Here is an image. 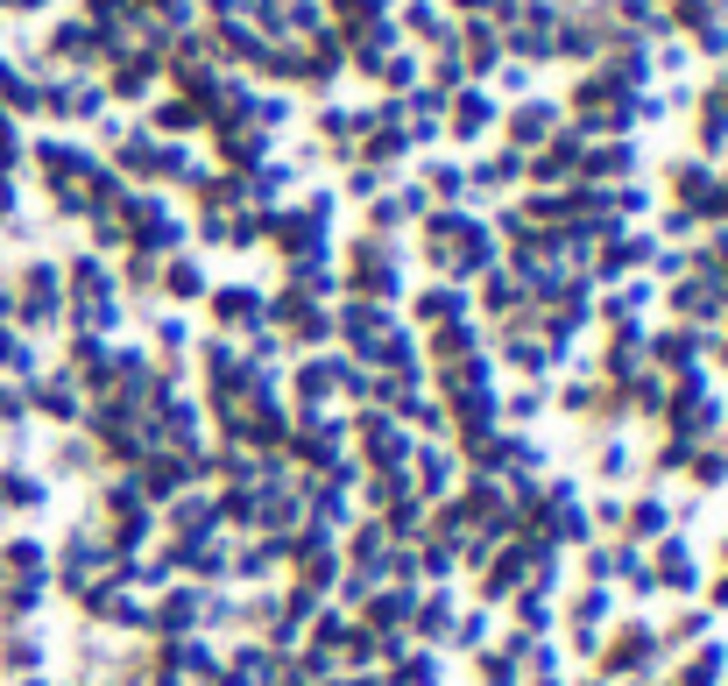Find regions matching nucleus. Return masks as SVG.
Masks as SVG:
<instances>
[{"mask_svg":"<svg viewBox=\"0 0 728 686\" xmlns=\"http://www.w3.org/2000/svg\"><path fill=\"white\" fill-rule=\"evenodd\" d=\"M516 304H524V276H509V270H488V276H482V312H488V319H503V326H509V319H516Z\"/></svg>","mask_w":728,"mask_h":686,"instance_id":"nucleus-15","label":"nucleus"},{"mask_svg":"<svg viewBox=\"0 0 728 686\" xmlns=\"http://www.w3.org/2000/svg\"><path fill=\"white\" fill-rule=\"evenodd\" d=\"M156 291L163 297H178V304H205V270H199V255H163V270H156Z\"/></svg>","mask_w":728,"mask_h":686,"instance_id":"nucleus-12","label":"nucleus"},{"mask_svg":"<svg viewBox=\"0 0 728 686\" xmlns=\"http://www.w3.org/2000/svg\"><path fill=\"white\" fill-rule=\"evenodd\" d=\"M446 644H453V652H488V608H459Z\"/></svg>","mask_w":728,"mask_h":686,"instance_id":"nucleus-20","label":"nucleus"},{"mask_svg":"<svg viewBox=\"0 0 728 686\" xmlns=\"http://www.w3.org/2000/svg\"><path fill=\"white\" fill-rule=\"evenodd\" d=\"M686 461H694V440H665V453L650 461V482H658V474H686Z\"/></svg>","mask_w":728,"mask_h":686,"instance_id":"nucleus-28","label":"nucleus"},{"mask_svg":"<svg viewBox=\"0 0 728 686\" xmlns=\"http://www.w3.org/2000/svg\"><path fill=\"white\" fill-rule=\"evenodd\" d=\"M205 319L220 340H247L262 326V283H213L205 291Z\"/></svg>","mask_w":728,"mask_h":686,"instance_id":"nucleus-2","label":"nucleus"},{"mask_svg":"<svg viewBox=\"0 0 728 686\" xmlns=\"http://www.w3.org/2000/svg\"><path fill=\"white\" fill-rule=\"evenodd\" d=\"M184 347H191V326H184V319H156V354L178 361Z\"/></svg>","mask_w":728,"mask_h":686,"instance_id":"nucleus-29","label":"nucleus"},{"mask_svg":"<svg viewBox=\"0 0 728 686\" xmlns=\"http://www.w3.org/2000/svg\"><path fill=\"white\" fill-rule=\"evenodd\" d=\"M375 79H382V85H390V92H396V85H411V79H417V57H411V50H396V57H382V71H375Z\"/></svg>","mask_w":728,"mask_h":686,"instance_id":"nucleus-30","label":"nucleus"},{"mask_svg":"<svg viewBox=\"0 0 728 686\" xmlns=\"http://www.w3.org/2000/svg\"><path fill=\"white\" fill-rule=\"evenodd\" d=\"M325 404H333V369H325V347H318L291 369V417H312Z\"/></svg>","mask_w":728,"mask_h":686,"instance_id":"nucleus-8","label":"nucleus"},{"mask_svg":"<svg viewBox=\"0 0 728 686\" xmlns=\"http://www.w3.org/2000/svg\"><path fill=\"white\" fill-rule=\"evenodd\" d=\"M156 524H170L178 538H220V503H213V488H184L178 503H163V517Z\"/></svg>","mask_w":728,"mask_h":686,"instance_id":"nucleus-5","label":"nucleus"},{"mask_svg":"<svg viewBox=\"0 0 728 686\" xmlns=\"http://www.w3.org/2000/svg\"><path fill=\"white\" fill-rule=\"evenodd\" d=\"M644 333H650V326H616V340L601 347V383H608V390H629L637 375H650Z\"/></svg>","mask_w":728,"mask_h":686,"instance_id":"nucleus-4","label":"nucleus"},{"mask_svg":"<svg viewBox=\"0 0 728 686\" xmlns=\"http://www.w3.org/2000/svg\"><path fill=\"white\" fill-rule=\"evenodd\" d=\"M665 531H673V510H665L658 495H637V503H623V538H629V545H658Z\"/></svg>","mask_w":728,"mask_h":686,"instance_id":"nucleus-13","label":"nucleus"},{"mask_svg":"<svg viewBox=\"0 0 728 686\" xmlns=\"http://www.w3.org/2000/svg\"><path fill=\"white\" fill-rule=\"evenodd\" d=\"M587 686H608V679H587Z\"/></svg>","mask_w":728,"mask_h":686,"instance_id":"nucleus-36","label":"nucleus"},{"mask_svg":"<svg viewBox=\"0 0 728 686\" xmlns=\"http://www.w3.org/2000/svg\"><path fill=\"white\" fill-rule=\"evenodd\" d=\"M715 608H728V574H721V581H715Z\"/></svg>","mask_w":728,"mask_h":686,"instance_id":"nucleus-35","label":"nucleus"},{"mask_svg":"<svg viewBox=\"0 0 728 686\" xmlns=\"http://www.w3.org/2000/svg\"><path fill=\"white\" fill-rule=\"evenodd\" d=\"M545 411H552V390H545V383H516V396H503L509 432H524L530 417H545Z\"/></svg>","mask_w":728,"mask_h":686,"instance_id":"nucleus-17","label":"nucleus"},{"mask_svg":"<svg viewBox=\"0 0 728 686\" xmlns=\"http://www.w3.org/2000/svg\"><path fill=\"white\" fill-rule=\"evenodd\" d=\"M721 673H728V652H721V644H700V652L686 658V679L679 686H721Z\"/></svg>","mask_w":728,"mask_h":686,"instance_id":"nucleus-21","label":"nucleus"},{"mask_svg":"<svg viewBox=\"0 0 728 686\" xmlns=\"http://www.w3.org/2000/svg\"><path fill=\"white\" fill-rule=\"evenodd\" d=\"M509 602H516V623H524L530 637H545L552 623H559V616H552V595H545V587H516Z\"/></svg>","mask_w":728,"mask_h":686,"instance_id":"nucleus-19","label":"nucleus"},{"mask_svg":"<svg viewBox=\"0 0 728 686\" xmlns=\"http://www.w3.org/2000/svg\"><path fill=\"white\" fill-rule=\"evenodd\" d=\"M700 142H707V149L728 142V107H721V100H707V113H700Z\"/></svg>","mask_w":728,"mask_h":686,"instance_id":"nucleus-33","label":"nucleus"},{"mask_svg":"<svg viewBox=\"0 0 728 686\" xmlns=\"http://www.w3.org/2000/svg\"><path fill=\"white\" fill-rule=\"evenodd\" d=\"M29 404L43 411V417H85V404H79V383H43V390H29Z\"/></svg>","mask_w":728,"mask_h":686,"instance_id":"nucleus-18","label":"nucleus"},{"mask_svg":"<svg viewBox=\"0 0 728 686\" xmlns=\"http://www.w3.org/2000/svg\"><path fill=\"white\" fill-rule=\"evenodd\" d=\"M283 552H291V538H270V531H255V538L234 552V581L255 587L262 574H276V566H283Z\"/></svg>","mask_w":728,"mask_h":686,"instance_id":"nucleus-14","label":"nucleus"},{"mask_svg":"<svg viewBox=\"0 0 728 686\" xmlns=\"http://www.w3.org/2000/svg\"><path fill=\"white\" fill-rule=\"evenodd\" d=\"M650 581H658V587H673V595H694V587H700L694 545H686V538H673V531H665V538H658V559H650Z\"/></svg>","mask_w":728,"mask_h":686,"instance_id":"nucleus-9","label":"nucleus"},{"mask_svg":"<svg viewBox=\"0 0 728 686\" xmlns=\"http://www.w3.org/2000/svg\"><path fill=\"white\" fill-rule=\"evenodd\" d=\"M411 488L425 495V503H438V495H453L459 488V453H453V440H417V453H411Z\"/></svg>","mask_w":728,"mask_h":686,"instance_id":"nucleus-3","label":"nucleus"},{"mask_svg":"<svg viewBox=\"0 0 728 686\" xmlns=\"http://www.w3.org/2000/svg\"><path fill=\"white\" fill-rule=\"evenodd\" d=\"M552 135H559V107H552V100H524L509 113V149H524V157H530V149H545Z\"/></svg>","mask_w":728,"mask_h":686,"instance_id":"nucleus-11","label":"nucleus"},{"mask_svg":"<svg viewBox=\"0 0 728 686\" xmlns=\"http://www.w3.org/2000/svg\"><path fill=\"white\" fill-rule=\"evenodd\" d=\"M446 107H453L446 121H453V135H459V142H482L488 128L503 121V107H495V92H488V85H459Z\"/></svg>","mask_w":728,"mask_h":686,"instance_id":"nucleus-7","label":"nucleus"},{"mask_svg":"<svg viewBox=\"0 0 728 686\" xmlns=\"http://www.w3.org/2000/svg\"><path fill=\"white\" fill-rule=\"evenodd\" d=\"M404 22H411V36H438V43H453V29H446V14L432 8V0H411L404 8Z\"/></svg>","mask_w":728,"mask_h":686,"instance_id":"nucleus-24","label":"nucleus"},{"mask_svg":"<svg viewBox=\"0 0 728 686\" xmlns=\"http://www.w3.org/2000/svg\"><path fill=\"white\" fill-rule=\"evenodd\" d=\"M594 467H601V482H623V474H629V446H623V440H608Z\"/></svg>","mask_w":728,"mask_h":686,"instance_id":"nucleus-34","label":"nucleus"},{"mask_svg":"<svg viewBox=\"0 0 728 686\" xmlns=\"http://www.w3.org/2000/svg\"><path fill=\"white\" fill-rule=\"evenodd\" d=\"M474 312V297L467 291H459V283H432V291H417L411 297V319H417V326H459V319H467Z\"/></svg>","mask_w":728,"mask_h":686,"instance_id":"nucleus-10","label":"nucleus"},{"mask_svg":"<svg viewBox=\"0 0 728 686\" xmlns=\"http://www.w3.org/2000/svg\"><path fill=\"white\" fill-rule=\"evenodd\" d=\"M474 673H482V686H524V679H516V665L495 652V644H488V652H474Z\"/></svg>","mask_w":728,"mask_h":686,"instance_id":"nucleus-26","label":"nucleus"},{"mask_svg":"<svg viewBox=\"0 0 728 686\" xmlns=\"http://www.w3.org/2000/svg\"><path fill=\"white\" fill-rule=\"evenodd\" d=\"M587 524H594V531H623V495H594V503H587Z\"/></svg>","mask_w":728,"mask_h":686,"instance_id":"nucleus-31","label":"nucleus"},{"mask_svg":"<svg viewBox=\"0 0 728 686\" xmlns=\"http://www.w3.org/2000/svg\"><path fill=\"white\" fill-rule=\"evenodd\" d=\"M425 184H432V199H459V192H467V170H453V163H425Z\"/></svg>","mask_w":728,"mask_h":686,"instance_id":"nucleus-27","label":"nucleus"},{"mask_svg":"<svg viewBox=\"0 0 728 686\" xmlns=\"http://www.w3.org/2000/svg\"><path fill=\"white\" fill-rule=\"evenodd\" d=\"M57 312H64V276L43 262V270H29V319H57Z\"/></svg>","mask_w":728,"mask_h":686,"instance_id":"nucleus-16","label":"nucleus"},{"mask_svg":"<svg viewBox=\"0 0 728 686\" xmlns=\"http://www.w3.org/2000/svg\"><path fill=\"white\" fill-rule=\"evenodd\" d=\"M594 396H601V383H566V390H559V411L594 417Z\"/></svg>","mask_w":728,"mask_h":686,"instance_id":"nucleus-32","label":"nucleus"},{"mask_svg":"<svg viewBox=\"0 0 728 686\" xmlns=\"http://www.w3.org/2000/svg\"><path fill=\"white\" fill-rule=\"evenodd\" d=\"M686 474H694L700 488H721V482H728V461H721L715 446H694V461H686Z\"/></svg>","mask_w":728,"mask_h":686,"instance_id":"nucleus-25","label":"nucleus"},{"mask_svg":"<svg viewBox=\"0 0 728 686\" xmlns=\"http://www.w3.org/2000/svg\"><path fill=\"white\" fill-rule=\"evenodd\" d=\"M156 128H163V135H191V128H205V107L199 100H163L156 107Z\"/></svg>","mask_w":728,"mask_h":686,"instance_id":"nucleus-22","label":"nucleus"},{"mask_svg":"<svg viewBox=\"0 0 728 686\" xmlns=\"http://www.w3.org/2000/svg\"><path fill=\"white\" fill-rule=\"evenodd\" d=\"M156 270H163L156 255H142V248H128V262H121V283H128L135 297H156Z\"/></svg>","mask_w":728,"mask_h":686,"instance_id":"nucleus-23","label":"nucleus"},{"mask_svg":"<svg viewBox=\"0 0 728 686\" xmlns=\"http://www.w3.org/2000/svg\"><path fill=\"white\" fill-rule=\"evenodd\" d=\"M665 644H658V623L629 616L616 623V630H601V652H594V665H601V679H623V673H658Z\"/></svg>","mask_w":728,"mask_h":686,"instance_id":"nucleus-1","label":"nucleus"},{"mask_svg":"<svg viewBox=\"0 0 728 686\" xmlns=\"http://www.w3.org/2000/svg\"><path fill=\"white\" fill-rule=\"evenodd\" d=\"M417 347H425V369H453V361L488 354V340H482V326H474V319H459V326H432Z\"/></svg>","mask_w":728,"mask_h":686,"instance_id":"nucleus-6","label":"nucleus"}]
</instances>
